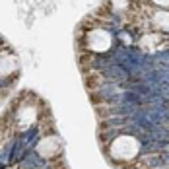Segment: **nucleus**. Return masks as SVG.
Instances as JSON below:
<instances>
[{
    "label": "nucleus",
    "instance_id": "f257e3e1",
    "mask_svg": "<svg viewBox=\"0 0 169 169\" xmlns=\"http://www.w3.org/2000/svg\"><path fill=\"white\" fill-rule=\"evenodd\" d=\"M0 169H6V163H0Z\"/></svg>",
    "mask_w": 169,
    "mask_h": 169
}]
</instances>
